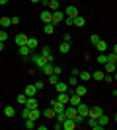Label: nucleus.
<instances>
[{
	"mask_svg": "<svg viewBox=\"0 0 117 130\" xmlns=\"http://www.w3.org/2000/svg\"><path fill=\"white\" fill-rule=\"evenodd\" d=\"M41 72H43L45 76H49V74H53V64H51V62H45V64L41 66Z\"/></svg>",
	"mask_w": 117,
	"mask_h": 130,
	"instance_id": "obj_14",
	"label": "nucleus"
},
{
	"mask_svg": "<svg viewBox=\"0 0 117 130\" xmlns=\"http://www.w3.org/2000/svg\"><path fill=\"white\" fill-rule=\"evenodd\" d=\"M55 99L62 105H68V91H59V95H57Z\"/></svg>",
	"mask_w": 117,
	"mask_h": 130,
	"instance_id": "obj_8",
	"label": "nucleus"
},
{
	"mask_svg": "<svg viewBox=\"0 0 117 130\" xmlns=\"http://www.w3.org/2000/svg\"><path fill=\"white\" fill-rule=\"evenodd\" d=\"M103 76H106V72H103V70H96L94 74H92V80L101 82V80H103Z\"/></svg>",
	"mask_w": 117,
	"mask_h": 130,
	"instance_id": "obj_23",
	"label": "nucleus"
},
{
	"mask_svg": "<svg viewBox=\"0 0 117 130\" xmlns=\"http://www.w3.org/2000/svg\"><path fill=\"white\" fill-rule=\"evenodd\" d=\"M41 115H43V117H45V119H49V120H53V119H55V111H53V107H49V109H45V111H43V113H41Z\"/></svg>",
	"mask_w": 117,
	"mask_h": 130,
	"instance_id": "obj_17",
	"label": "nucleus"
},
{
	"mask_svg": "<svg viewBox=\"0 0 117 130\" xmlns=\"http://www.w3.org/2000/svg\"><path fill=\"white\" fill-rule=\"evenodd\" d=\"M88 124H90V128H92V130H101V128H103L96 119H88Z\"/></svg>",
	"mask_w": 117,
	"mask_h": 130,
	"instance_id": "obj_18",
	"label": "nucleus"
},
{
	"mask_svg": "<svg viewBox=\"0 0 117 130\" xmlns=\"http://www.w3.org/2000/svg\"><path fill=\"white\" fill-rule=\"evenodd\" d=\"M0 25L4 27V29H6V27H8V25H12V23H10V18H8V16H4V18H0Z\"/></svg>",
	"mask_w": 117,
	"mask_h": 130,
	"instance_id": "obj_31",
	"label": "nucleus"
},
{
	"mask_svg": "<svg viewBox=\"0 0 117 130\" xmlns=\"http://www.w3.org/2000/svg\"><path fill=\"white\" fill-rule=\"evenodd\" d=\"M74 93H76V95H80V97H84V95H86V93H88V89H86V86H76V89H74Z\"/></svg>",
	"mask_w": 117,
	"mask_h": 130,
	"instance_id": "obj_24",
	"label": "nucleus"
},
{
	"mask_svg": "<svg viewBox=\"0 0 117 130\" xmlns=\"http://www.w3.org/2000/svg\"><path fill=\"white\" fill-rule=\"evenodd\" d=\"M55 87H57V93H59V91H67V89H68V84H67V82H61V80H59V82L55 84Z\"/></svg>",
	"mask_w": 117,
	"mask_h": 130,
	"instance_id": "obj_19",
	"label": "nucleus"
},
{
	"mask_svg": "<svg viewBox=\"0 0 117 130\" xmlns=\"http://www.w3.org/2000/svg\"><path fill=\"white\" fill-rule=\"evenodd\" d=\"M8 4V0H0V6H6Z\"/></svg>",
	"mask_w": 117,
	"mask_h": 130,
	"instance_id": "obj_47",
	"label": "nucleus"
},
{
	"mask_svg": "<svg viewBox=\"0 0 117 130\" xmlns=\"http://www.w3.org/2000/svg\"><path fill=\"white\" fill-rule=\"evenodd\" d=\"M94 47H96L98 51H100V53H106V51H107V43H106V41H101V39H100V41H98V43L94 45Z\"/></svg>",
	"mask_w": 117,
	"mask_h": 130,
	"instance_id": "obj_22",
	"label": "nucleus"
},
{
	"mask_svg": "<svg viewBox=\"0 0 117 130\" xmlns=\"http://www.w3.org/2000/svg\"><path fill=\"white\" fill-rule=\"evenodd\" d=\"M25 128H28V130H33V128H35V120L25 119Z\"/></svg>",
	"mask_w": 117,
	"mask_h": 130,
	"instance_id": "obj_34",
	"label": "nucleus"
},
{
	"mask_svg": "<svg viewBox=\"0 0 117 130\" xmlns=\"http://www.w3.org/2000/svg\"><path fill=\"white\" fill-rule=\"evenodd\" d=\"M16 45H18V47H22V45H28V37H25L23 33H18V35H16Z\"/></svg>",
	"mask_w": 117,
	"mask_h": 130,
	"instance_id": "obj_12",
	"label": "nucleus"
},
{
	"mask_svg": "<svg viewBox=\"0 0 117 130\" xmlns=\"http://www.w3.org/2000/svg\"><path fill=\"white\" fill-rule=\"evenodd\" d=\"M28 47H29V51H33L35 47H37V39L35 37H28Z\"/></svg>",
	"mask_w": 117,
	"mask_h": 130,
	"instance_id": "obj_29",
	"label": "nucleus"
},
{
	"mask_svg": "<svg viewBox=\"0 0 117 130\" xmlns=\"http://www.w3.org/2000/svg\"><path fill=\"white\" fill-rule=\"evenodd\" d=\"M23 107H28V109H37V99H35V97H28Z\"/></svg>",
	"mask_w": 117,
	"mask_h": 130,
	"instance_id": "obj_13",
	"label": "nucleus"
},
{
	"mask_svg": "<svg viewBox=\"0 0 117 130\" xmlns=\"http://www.w3.org/2000/svg\"><path fill=\"white\" fill-rule=\"evenodd\" d=\"M2 51H4V43H2V41H0V53H2Z\"/></svg>",
	"mask_w": 117,
	"mask_h": 130,
	"instance_id": "obj_48",
	"label": "nucleus"
},
{
	"mask_svg": "<svg viewBox=\"0 0 117 130\" xmlns=\"http://www.w3.org/2000/svg\"><path fill=\"white\" fill-rule=\"evenodd\" d=\"M78 78H80L82 82H88V80H92V74L86 72V70H82V72H78Z\"/></svg>",
	"mask_w": 117,
	"mask_h": 130,
	"instance_id": "obj_25",
	"label": "nucleus"
},
{
	"mask_svg": "<svg viewBox=\"0 0 117 130\" xmlns=\"http://www.w3.org/2000/svg\"><path fill=\"white\" fill-rule=\"evenodd\" d=\"M22 117H23V120L29 117V109H28V107H23V109H22Z\"/></svg>",
	"mask_w": 117,
	"mask_h": 130,
	"instance_id": "obj_40",
	"label": "nucleus"
},
{
	"mask_svg": "<svg viewBox=\"0 0 117 130\" xmlns=\"http://www.w3.org/2000/svg\"><path fill=\"white\" fill-rule=\"evenodd\" d=\"M51 14H53V20H51L53 25H57V23H61L62 20H64V12L62 10H55V12H51Z\"/></svg>",
	"mask_w": 117,
	"mask_h": 130,
	"instance_id": "obj_1",
	"label": "nucleus"
},
{
	"mask_svg": "<svg viewBox=\"0 0 117 130\" xmlns=\"http://www.w3.org/2000/svg\"><path fill=\"white\" fill-rule=\"evenodd\" d=\"M98 41H100V37H98V35H96V33H94V35L90 37V43H92V45H96V43H98Z\"/></svg>",
	"mask_w": 117,
	"mask_h": 130,
	"instance_id": "obj_42",
	"label": "nucleus"
},
{
	"mask_svg": "<svg viewBox=\"0 0 117 130\" xmlns=\"http://www.w3.org/2000/svg\"><path fill=\"white\" fill-rule=\"evenodd\" d=\"M4 115H6V117H8V119H12V117L16 115V109L8 105V107H4Z\"/></svg>",
	"mask_w": 117,
	"mask_h": 130,
	"instance_id": "obj_27",
	"label": "nucleus"
},
{
	"mask_svg": "<svg viewBox=\"0 0 117 130\" xmlns=\"http://www.w3.org/2000/svg\"><path fill=\"white\" fill-rule=\"evenodd\" d=\"M29 53H31V51H29L28 45H22V47H20V56H22V58H28Z\"/></svg>",
	"mask_w": 117,
	"mask_h": 130,
	"instance_id": "obj_21",
	"label": "nucleus"
},
{
	"mask_svg": "<svg viewBox=\"0 0 117 130\" xmlns=\"http://www.w3.org/2000/svg\"><path fill=\"white\" fill-rule=\"evenodd\" d=\"M33 86H35V87H37V89H41V87H43V86H45V84H43V82H35Z\"/></svg>",
	"mask_w": 117,
	"mask_h": 130,
	"instance_id": "obj_46",
	"label": "nucleus"
},
{
	"mask_svg": "<svg viewBox=\"0 0 117 130\" xmlns=\"http://www.w3.org/2000/svg\"><path fill=\"white\" fill-rule=\"evenodd\" d=\"M61 128H62V130H74V128H76V124H74L72 119H68V117H67V119L61 122Z\"/></svg>",
	"mask_w": 117,
	"mask_h": 130,
	"instance_id": "obj_4",
	"label": "nucleus"
},
{
	"mask_svg": "<svg viewBox=\"0 0 117 130\" xmlns=\"http://www.w3.org/2000/svg\"><path fill=\"white\" fill-rule=\"evenodd\" d=\"M25 99H28V95H25V93H20V95H18V103L25 105Z\"/></svg>",
	"mask_w": 117,
	"mask_h": 130,
	"instance_id": "obj_36",
	"label": "nucleus"
},
{
	"mask_svg": "<svg viewBox=\"0 0 117 130\" xmlns=\"http://www.w3.org/2000/svg\"><path fill=\"white\" fill-rule=\"evenodd\" d=\"M39 18H41V22H43V23H51L53 14H51V10H43L41 14H39Z\"/></svg>",
	"mask_w": 117,
	"mask_h": 130,
	"instance_id": "obj_5",
	"label": "nucleus"
},
{
	"mask_svg": "<svg viewBox=\"0 0 117 130\" xmlns=\"http://www.w3.org/2000/svg\"><path fill=\"white\" fill-rule=\"evenodd\" d=\"M53 120H55V119H53ZM53 128H55V130H61V122H59V120H55V124H53Z\"/></svg>",
	"mask_w": 117,
	"mask_h": 130,
	"instance_id": "obj_45",
	"label": "nucleus"
},
{
	"mask_svg": "<svg viewBox=\"0 0 117 130\" xmlns=\"http://www.w3.org/2000/svg\"><path fill=\"white\" fill-rule=\"evenodd\" d=\"M101 113H103V109L96 105V107H92V109L88 111V117H86V119H98V117H100Z\"/></svg>",
	"mask_w": 117,
	"mask_h": 130,
	"instance_id": "obj_3",
	"label": "nucleus"
},
{
	"mask_svg": "<svg viewBox=\"0 0 117 130\" xmlns=\"http://www.w3.org/2000/svg\"><path fill=\"white\" fill-rule=\"evenodd\" d=\"M74 25H76V27H84V25H86V20H84L82 16H76V18H74Z\"/></svg>",
	"mask_w": 117,
	"mask_h": 130,
	"instance_id": "obj_28",
	"label": "nucleus"
},
{
	"mask_svg": "<svg viewBox=\"0 0 117 130\" xmlns=\"http://www.w3.org/2000/svg\"><path fill=\"white\" fill-rule=\"evenodd\" d=\"M57 82H59V76H57V74H49V84L51 86H55Z\"/></svg>",
	"mask_w": 117,
	"mask_h": 130,
	"instance_id": "obj_35",
	"label": "nucleus"
},
{
	"mask_svg": "<svg viewBox=\"0 0 117 130\" xmlns=\"http://www.w3.org/2000/svg\"><path fill=\"white\" fill-rule=\"evenodd\" d=\"M51 107H53V111H55V113H61V111H64V107H67V105L59 103V101L53 97V99H51Z\"/></svg>",
	"mask_w": 117,
	"mask_h": 130,
	"instance_id": "obj_6",
	"label": "nucleus"
},
{
	"mask_svg": "<svg viewBox=\"0 0 117 130\" xmlns=\"http://www.w3.org/2000/svg\"><path fill=\"white\" fill-rule=\"evenodd\" d=\"M96 120H98V122H100V124L103 126V128H106V126L109 124V117H107V115H103V113H101V115H100V117H98Z\"/></svg>",
	"mask_w": 117,
	"mask_h": 130,
	"instance_id": "obj_16",
	"label": "nucleus"
},
{
	"mask_svg": "<svg viewBox=\"0 0 117 130\" xmlns=\"http://www.w3.org/2000/svg\"><path fill=\"white\" fill-rule=\"evenodd\" d=\"M70 39H72V37H70V33H64V37H62V41H67V43H70Z\"/></svg>",
	"mask_w": 117,
	"mask_h": 130,
	"instance_id": "obj_44",
	"label": "nucleus"
},
{
	"mask_svg": "<svg viewBox=\"0 0 117 130\" xmlns=\"http://www.w3.org/2000/svg\"><path fill=\"white\" fill-rule=\"evenodd\" d=\"M64 113H67V117L68 119H74V117H76V107H72V105H67V107H64Z\"/></svg>",
	"mask_w": 117,
	"mask_h": 130,
	"instance_id": "obj_10",
	"label": "nucleus"
},
{
	"mask_svg": "<svg viewBox=\"0 0 117 130\" xmlns=\"http://www.w3.org/2000/svg\"><path fill=\"white\" fill-rule=\"evenodd\" d=\"M47 8H49L51 12H55V10H61V4H59V0H49Z\"/></svg>",
	"mask_w": 117,
	"mask_h": 130,
	"instance_id": "obj_20",
	"label": "nucleus"
},
{
	"mask_svg": "<svg viewBox=\"0 0 117 130\" xmlns=\"http://www.w3.org/2000/svg\"><path fill=\"white\" fill-rule=\"evenodd\" d=\"M59 51H61L62 54H67L68 51H70V43H67V41H62V43L59 45Z\"/></svg>",
	"mask_w": 117,
	"mask_h": 130,
	"instance_id": "obj_26",
	"label": "nucleus"
},
{
	"mask_svg": "<svg viewBox=\"0 0 117 130\" xmlns=\"http://www.w3.org/2000/svg\"><path fill=\"white\" fill-rule=\"evenodd\" d=\"M31 2H33V4H37V2H41V0H31Z\"/></svg>",
	"mask_w": 117,
	"mask_h": 130,
	"instance_id": "obj_49",
	"label": "nucleus"
},
{
	"mask_svg": "<svg viewBox=\"0 0 117 130\" xmlns=\"http://www.w3.org/2000/svg\"><path fill=\"white\" fill-rule=\"evenodd\" d=\"M6 39H8V33H6V29H2V31H0V41L4 43Z\"/></svg>",
	"mask_w": 117,
	"mask_h": 130,
	"instance_id": "obj_39",
	"label": "nucleus"
},
{
	"mask_svg": "<svg viewBox=\"0 0 117 130\" xmlns=\"http://www.w3.org/2000/svg\"><path fill=\"white\" fill-rule=\"evenodd\" d=\"M62 22L67 23L68 27H72V25H74V18H67V16H64V20H62Z\"/></svg>",
	"mask_w": 117,
	"mask_h": 130,
	"instance_id": "obj_38",
	"label": "nucleus"
},
{
	"mask_svg": "<svg viewBox=\"0 0 117 130\" xmlns=\"http://www.w3.org/2000/svg\"><path fill=\"white\" fill-rule=\"evenodd\" d=\"M82 101V97L80 95H76V93H72V95H68V105H72V107H76L78 103Z\"/></svg>",
	"mask_w": 117,
	"mask_h": 130,
	"instance_id": "obj_9",
	"label": "nucleus"
},
{
	"mask_svg": "<svg viewBox=\"0 0 117 130\" xmlns=\"http://www.w3.org/2000/svg\"><path fill=\"white\" fill-rule=\"evenodd\" d=\"M41 56H43V58H47V56H49V54H53L51 53V47H47V45H45V47H41Z\"/></svg>",
	"mask_w": 117,
	"mask_h": 130,
	"instance_id": "obj_30",
	"label": "nucleus"
},
{
	"mask_svg": "<svg viewBox=\"0 0 117 130\" xmlns=\"http://www.w3.org/2000/svg\"><path fill=\"white\" fill-rule=\"evenodd\" d=\"M35 91H37V87H35L33 84H29V86L25 87V91H23V93H25L28 97H35Z\"/></svg>",
	"mask_w": 117,
	"mask_h": 130,
	"instance_id": "obj_15",
	"label": "nucleus"
},
{
	"mask_svg": "<svg viewBox=\"0 0 117 130\" xmlns=\"http://www.w3.org/2000/svg\"><path fill=\"white\" fill-rule=\"evenodd\" d=\"M67 84H68V86H72V87H76V86H78V78H76V76H74V78H68Z\"/></svg>",
	"mask_w": 117,
	"mask_h": 130,
	"instance_id": "obj_37",
	"label": "nucleus"
},
{
	"mask_svg": "<svg viewBox=\"0 0 117 130\" xmlns=\"http://www.w3.org/2000/svg\"><path fill=\"white\" fill-rule=\"evenodd\" d=\"M88 111H90V107H88V105H84L82 101H80V103L76 105V113L80 115L82 119H86V117H88Z\"/></svg>",
	"mask_w": 117,
	"mask_h": 130,
	"instance_id": "obj_2",
	"label": "nucleus"
},
{
	"mask_svg": "<svg viewBox=\"0 0 117 130\" xmlns=\"http://www.w3.org/2000/svg\"><path fill=\"white\" fill-rule=\"evenodd\" d=\"M10 23H12V25H18V23H20V16H14V18H10Z\"/></svg>",
	"mask_w": 117,
	"mask_h": 130,
	"instance_id": "obj_41",
	"label": "nucleus"
},
{
	"mask_svg": "<svg viewBox=\"0 0 117 130\" xmlns=\"http://www.w3.org/2000/svg\"><path fill=\"white\" fill-rule=\"evenodd\" d=\"M31 62H35V66H37V68H41V66L45 64V58L41 56V54H33V56H31Z\"/></svg>",
	"mask_w": 117,
	"mask_h": 130,
	"instance_id": "obj_11",
	"label": "nucleus"
},
{
	"mask_svg": "<svg viewBox=\"0 0 117 130\" xmlns=\"http://www.w3.org/2000/svg\"><path fill=\"white\" fill-rule=\"evenodd\" d=\"M45 33H47V35H51V33L55 31V25H53V23H45V29H43Z\"/></svg>",
	"mask_w": 117,
	"mask_h": 130,
	"instance_id": "obj_32",
	"label": "nucleus"
},
{
	"mask_svg": "<svg viewBox=\"0 0 117 130\" xmlns=\"http://www.w3.org/2000/svg\"><path fill=\"white\" fill-rule=\"evenodd\" d=\"M61 66H53V74H57V76H61Z\"/></svg>",
	"mask_w": 117,
	"mask_h": 130,
	"instance_id": "obj_43",
	"label": "nucleus"
},
{
	"mask_svg": "<svg viewBox=\"0 0 117 130\" xmlns=\"http://www.w3.org/2000/svg\"><path fill=\"white\" fill-rule=\"evenodd\" d=\"M106 62H107V54L100 53V54H98V64H106Z\"/></svg>",
	"mask_w": 117,
	"mask_h": 130,
	"instance_id": "obj_33",
	"label": "nucleus"
},
{
	"mask_svg": "<svg viewBox=\"0 0 117 130\" xmlns=\"http://www.w3.org/2000/svg\"><path fill=\"white\" fill-rule=\"evenodd\" d=\"M64 16H67V18H76L78 16V8H76V6H67Z\"/></svg>",
	"mask_w": 117,
	"mask_h": 130,
	"instance_id": "obj_7",
	"label": "nucleus"
}]
</instances>
